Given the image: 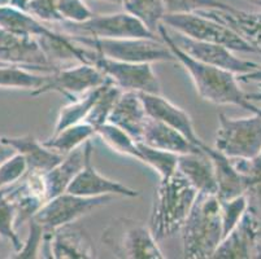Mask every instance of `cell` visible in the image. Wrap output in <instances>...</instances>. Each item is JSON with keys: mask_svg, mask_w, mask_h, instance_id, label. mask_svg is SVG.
Masks as SVG:
<instances>
[{"mask_svg": "<svg viewBox=\"0 0 261 259\" xmlns=\"http://www.w3.org/2000/svg\"><path fill=\"white\" fill-rule=\"evenodd\" d=\"M158 34L172 49L175 60L186 69L201 99L216 105H238L252 113L257 110V106L253 105L241 90L234 73L200 63L185 53L168 38L167 26L164 23L159 26Z\"/></svg>", "mask_w": 261, "mask_h": 259, "instance_id": "1", "label": "cell"}, {"mask_svg": "<svg viewBox=\"0 0 261 259\" xmlns=\"http://www.w3.org/2000/svg\"><path fill=\"white\" fill-rule=\"evenodd\" d=\"M196 196L198 191L178 170L160 179L149 218V229L156 240L181 231Z\"/></svg>", "mask_w": 261, "mask_h": 259, "instance_id": "2", "label": "cell"}, {"mask_svg": "<svg viewBox=\"0 0 261 259\" xmlns=\"http://www.w3.org/2000/svg\"><path fill=\"white\" fill-rule=\"evenodd\" d=\"M181 231L185 258H212L222 240L221 201L218 197L198 193Z\"/></svg>", "mask_w": 261, "mask_h": 259, "instance_id": "3", "label": "cell"}, {"mask_svg": "<svg viewBox=\"0 0 261 259\" xmlns=\"http://www.w3.org/2000/svg\"><path fill=\"white\" fill-rule=\"evenodd\" d=\"M70 39L100 56L117 61L135 64H153L163 61H177L167 43L159 38H122V39H99V38L69 35Z\"/></svg>", "mask_w": 261, "mask_h": 259, "instance_id": "4", "label": "cell"}, {"mask_svg": "<svg viewBox=\"0 0 261 259\" xmlns=\"http://www.w3.org/2000/svg\"><path fill=\"white\" fill-rule=\"evenodd\" d=\"M215 148L229 158L251 160L261 153V116L230 118L218 114Z\"/></svg>", "mask_w": 261, "mask_h": 259, "instance_id": "5", "label": "cell"}, {"mask_svg": "<svg viewBox=\"0 0 261 259\" xmlns=\"http://www.w3.org/2000/svg\"><path fill=\"white\" fill-rule=\"evenodd\" d=\"M163 23L172 27L174 32L181 33L192 39L221 44L231 51L258 53L256 48H253L236 30L199 12L177 14L167 13L163 17Z\"/></svg>", "mask_w": 261, "mask_h": 259, "instance_id": "6", "label": "cell"}, {"mask_svg": "<svg viewBox=\"0 0 261 259\" xmlns=\"http://www.w3.org/2000/svg\"><path fill=\"white\" fill-rule=\"evenodd\" d=\"M107 245L121 258L164 259L165 255L158 245V240L149 227L129 219H121L111 225L104 235Z\"/></svg>", "mask_w": 261, "mask_h": 259, "instance_id": "7", "label": "cell"}, {"mask_svg": "<svg viewBox=\"0 0 261 259\" xmlns=\"http://www.w3.org/2000/svg\"><path fill=\"white\" fill-rule=\"evenodd\" d=\"M115 196L84 197L78 194L64 192L56 197L47 199L43 206L37 211L33 219L44 228V231L51 232L61 225L77 222L95 209L108 205Z\"/></svg>", "mask_w": 261, "mask_h": 259, "instance_id": "8", "label": "cell"}, {"mask_svg": "<svg viewBox=\"0 0 261 259\" xmlns=\"http://www.w3.org/2000/svg\"><path fill=\"white\" fill-rule=\"evenodd\" d=\"M68 35L99 38V39H122V38H156L138 18L127 12L111 14H94L80 23L61 22Z\"/></svg>", "mask_w": 261, "mask_h": 259, "instance_id": "9", "label": "cell"}, {"mask_svg": "<svg viewBox=\"0 0 261 259\" xmlns=\"http://www.w3.org/2000/svg\"><path fill=\"white\" fill-rule=\"evenodd\" d=\"M92 51V49H91ZM94 52V51H92ZM91 64L112 80L121 91H132L137 94H161V85L152 64H135L112 60L92 53Z\"/></svg>", "mask_w": 261, "mask_h": 259, "instance_id": "10", "label": "cell"}, {"mask_svg": "<svg viewBox=\"0 0 261 259\" xmlns=\"http://www.w3.org/2000/svg\"><path fill=\"white\" fill-rule=\"evenodd\" d=\"M108 78L92 64H80L70 68H58L56 70L47 73L43 85L37 91L32 92L33 96L47 94V92H59L64 96L74 100L104 84Z\"/></svg>", "mask_w": 261, "mask_h": 259, "instance_id": "11", "label": "cell"}, {"mask_svg": "<svg viewBox=\"0 0 261 259\" xmlns=\"http://www.w3.org/2000/svg\"><path fill=\"white\" fill-rule=\"evenodd\" d=\"M167 34L168 38L174 43L175 46L181 51H184L185 53L189 54L190 57L200 61V63L229 70L236 75L246 74V73H250V71L255 70L260 66L256 63L241 60L231 53V49L226 48L221 44L192 39V38L186 37V35L178 32L169 33L168 28Z\"/></svg>", "mask_w": 261, "mask_h": 259, "instance_id": "12", "label": "cell"}, {"mask_svg": "<svg viewBox=\"0 0 261 259\" xmlns=\"http://www.w3.org/2000/svg\"><path fill=\"white\" fill-rule=\"evenodd\" d=\"M261 256V225L255 210L247 208L237 227L221 240L212 258Z\"/></svg>", "mask_w": 261, "mask_h": 259, "instance_id": "13", "label": "cell"}, {"mask_svg": "<svg viewBox=\"0 0 261 259\" xmlns=\"http://www.w3.org/2000/svg\"><path fill=\"white\" fill-rule=\"evenodd\" d=\"M0 63L20 65L40 73H51L52 65L37 38L12 34L0 28Z\"/></svg>", "mask_w": 261, "mask_h": 259, "instance_id": "14", "label": "cell"}, {"mask_svg": "<svg viewBox=\"0 0 261 259\" xmlns=\"http://www.w3.org/2000/svg\"><path fill=\"white\" fill-rule=\"evenodd\" d=\"M43 242L48 248L49 258L89 259L95 256L91 239L75 222L61 225L51 232L44 231Z\"/></svg>", "mask_w": 261, "mask_h": 259, "instance_id": "15", "label": "cell"}, {"mask_svg": "<svg viewBox=\"0 0 261 259\" xmlns=\"http://www.w3.org/2000/svg\"><path fill=\"white\" fill-rule=\"evenodd\" d=\"M92 153L87 156L85 166L72 180L66 192L84 197H98V196H125V197H138L139 192L129 188L127 185L121 184L101 175L95 166L92 165Z\"/></svg>", "mask_w": 261, "mask_h": 259, "instance_id": "16", "label": "cell"}, {"mask_svg": "<svg viewBox=\"0 0 261 259\" xmlns=\"http://www.w3.org/2000/svg\"><path fill=\"white\" fill-rule=\"evenodd\" d=\"M139 96H141L148 117L173 127L195 146L200 147L203 144V140L196 134L194 123L187 111L174 105L172 101L165 99L161 94H139Z\"/></svg>", "mask_w": 261, "mask_h": 259, "instance_id": "17", "label": "cell"}, {"mask_svg": "<svg viewBox=\"0 0 261 259\" xmlns=\"http://www.w3.org/2000/svg\"><path fill=\"white\" fill-rule=\"evenodd\" d=\"M148 118L139 94L121 91L109 113L108 122L120 127L137 141H141Z\"/></svg>", "mask_w": 261, "mask_h": 259, "instance_id": "18", "label": "cell"}, {"mask_svg": "<svg viewBox=\"0 0 261 259\" xmlns=\"http://www.w3.org/2000/svg\"><path fill=\"white\" fill-rule=\"evenodd\" d=\"M91 152H94L91 140H87L84 146L65 154L58 165L43 175L47 199L66 192L72 180L85 166L87 156Z\"/></svg>", "mask_w": 261, "mask_h": 259, "instance_id": "19", "label": "cell"}, {"mask_svg": "<svg viewBox=\"0 0 261 259\" xmlns=\"http://www.w3.org/2000/svg\"><path fill=\"white\" fill-rule=\"evenodd\" d=\"M203 144L195 151L179 154L177 170L191 183L198 193L217 196V183H216L213 163L210 156L203 149Z\"/></svg>", "mask_w": 261, "mask_h": 259, "instance_id": "20", "label": "cell"}, {"mask_svg": "<svg viewBox=\"0 0 261 259\" xmlns=\"http://www.w3.org/2000/svg\"><path fill=\"white\" fill-rule=\"evenodd\" d=\"M2 141L15 149L25 158L28 163V171L46 174L51 168L58 165L64 158L63 154L47 148L43 141L35 139L32 135L23 136H4Z\"/></svg>", "mask_w": 261, "mask_h": 259, "instance_id": "21", "label": "cell"}, {"mask_svg": "<svg viewBox=\"0 0 261 259\" xmlns=\"http://www.w3.org/2000/svg\"><path fill=\"white\" fill-rule=\"evenodd\" d=\"M203 149L210 156L215 170L217 183V197L220 201L236 198L241 194H246L247 187L243 177L236 168L231 158L218 152L216 148L203 144Z\"/></svg>", "mask_w": 261, "mask_h": 259, "instance_id": "22", "label": "cell"}, {"mask_svg": "<svg viewBox=\"0 0 261 259\" xmlns=\"http://www.w3.org/2000/svg\"><path fill=\"white\" fill-rule=\"evenodd\" d=\"M141 141L149 147L172 152L178 156L195 151L201 147L192 144L179 131L151 117L147 121Z\"/></svg>", "mask_w": 261, "mask_h": 259, "instance_id": "23", "label": "cell"}, {"mask_svg": "<svg viewBox=\"0 0 261 259\" xmlns=\"http://www.w3.org/2000/svg\"><path fill=\"white\" fill-rule=\"evenodd\" d=\"M0 28L12 34L33 38L46 37L54 33L52 28L47 27L29 12L20 11L11 6L0 7Z\"/></svg>", "mask_w": 261, "mask_h": 259, "instance_id": "24", "label": "cell"}, {"mask_svg": "<svg viewBox=\"0 0 261 259\" xmlns=\"http://www.w3.org/2000/svg\"><path fill=\"white\" fill-rule=\"evenodd\" d=\"M94 135H96V131L91 125L81 122L65 127L58 134H52L48 139L44 140L43 144L47 148L65 156L78 147L84 146Z\"/></svg>", "mask_w": 261, "mask_h": 259, "instance_id": "25", "label": "cell"}, {"mask_svg": "<svg viewBox=\"0 0 261 259\" xmlns=\"http://www.w3.org/2000/svg\"><path fill=\"white\" fill-rule=\"evenodd\" d=\"M108 80H107V82H108ZM106 83L99 85V87H96V89L90 90L89 92L84 94L82 96L72 100V103L70 104L63 106V108L60 109V111H59L58 120H56V123H55V128L52 134H58V132H60L61 130H64L65 127H69V126L75 125V123L84 122L85 118H86L87 114H89L90 109L92 108L95 101H96L98 97L100 96Z\"/></svg>", "mask_w": 261, "mask_h": 259, "instance_id": "26", "label": "cell"}, {"mask_svg": "<svg viewBox=\"0 0 261 259\" xmlns=\"http://www.w3.org/2000/svg\"><path fill=\"white\" fill-rule=\"evenodd\" d=\"M47 73H37L20 65L4 64L0 66V87L2 89H22L37 91L43 85Z\"/></svg>", "mask_w": 261, "mask_h": 259, "instance_id": "27", "label": "cell"}, {"mask_svg": "<svg viewBox=\"0 0 261 259\" xmlns=\"http://www.w3.org/2000/svg\"><path fill=\"white\" fill-rule=\"evenodd\" d=\"M125 12L138 18L149 32L156 34L163 23L165 8L161 0H122Z\"/></svg>", "mask_w": 261, "mask_h": 259, "instance_id": "28", "label": "cell"}, {"mask_svg": "<svg viewBox=\"0 0 261 259\" xmlns=\"http://www.w3.org/2000/svg\"><path fill=\"white\" fill-rule=\"evenodd\" d=\"M138 161L155 170L160 179L170 177L177 170L178 154L153 148L142 141H138Z\"/></svg>", "mask_w": 261, "mask_h": 259, "instance_id": "29", "label": "cell"}, {"mask_svg": "<svg viewBox=\"0 0 261 259\" xmlns=\"http://www.w3.org/2000/svg\"><path fill=\"white\" fill-rule=\"evenodd\" d=\"M96 135L100 136V139L116 153L138 160V141L117 126L109 122L104 123L96 128Z\"/></svg>", "mask_w": 261, "mask_h": 259, "instance_id": "30", "label": "cell"}, {"mask_svg": "<svg viewBox=\"0 0 261 259\" xmlns=\"http://www.w3.org/2000/svg\"><path fill=\"white\" fill-rule=\"evenodd\" d=\"M120 94L121 90L118 89L117 85L112 80H108L106 85H104L100 96L98 97V100L95 101L92 108L90 109L89 114H87V117L85 118L84 122L91 125L95 128V131L101 125L108 122L109 113L112 110L113 105H115L116 100L120 96Z\"/></svg>", "mask_w": 261, "mask_h": 259, "instance_id": "31", "label": "cell"}, {"mask_svg": "<svg viewBox=\"0 0 261 259\" xmlns=\"http://www.w3.org/2000/svg\"><path fill=\"white\" fill-rule=\"evenodd\" d=\"M7 193L0 198V237L11 242L13 249L18 251L22 248L23 242L21 241L20 236L15 229L17 210H16L13 203L7 197Z\"/></svg>", "mask_w": 261, "mask_h": 259, "instance_id": "32", "label": "cell"}, {"mask_svg": "<svg viewBox=\"0 0 261 259\" xmlns=\"http://www.w3.org/2000/svg\"><path fill=\"white\" fill-rule=\"evenodd\" d=\"M165 8V14L194 13L203 9H224L231 11L224 0H161Z\"/></svg>", "mask_w": 261, "mask_h": 259, "instance_id": "33", "label": "cell"}, {"mask_svg": "<svg viewBox=\"0 0 261 259\" xmlns=\"http://www.w3.org/2000/svg\"><path fill=\"white\" fill-rule=\"evenodd\" d=\"M231 161L246 182L247 192L256 194L261 205V153L251 160L231 158Z\"/></svg>", "mask_w": 261, "mask_h": 259, "instance_id": "34", "label": "cell"}, {"mask_svg": "<svg viewBox=\"0 0 261 259\" xmlns=\"http://www.w3.org/2000/svg\"><path fill=\"white\" fill-rule=\"evenodd\" d=\"M248 208L246 194L236 198L221 201V222H222V239L230 234L237 227L239 220Z\"/></svg>", "mask_w": 261, "mask_h": 259, "instance_id": "35", "label": "cell"}, {"mask_svg": "<svg viewBox=\"0 0 261 259\" xmlns=\"http://www.w3.org/2000/svg\"><path fill=\"white\" fill-rule=\"evenodd\" d=\"M28 172V163L20 153L15 152L0 165V188L20 182Z\"/></svg>", "mask_w": 261, "mask_h": 259, "instance_id": "36", "label": "cell"}, {"mask_svg": "<svg viewBox=\"0 0 261 259\" xmlns=\"http://www.w3.org/2000/svg\"><path fill=\"white\" fill-rule=\"evenodd\" d=\"M56 8L63 17L64 22L80 23L94 16L85 0H58Z\"/></svg>", "mask_w": 261, "mask_h": 259, "instance_id": "37", "label": "cell"}, {"mask_svg": "<svg viewBox=\"0 0 261 259\" xmlns=\"http://www.w3.org/2000/svg\"><path fill=\"white\" fill-rule=\"evenodd\" d=\"M28 12L42 22H64L54 0H30Z\"/></svg>", "mask_w": 261, "mask_h": 259, "instance_id": "38", "label": "cell"}, {"mask_svg": "<svg viewBox=\"0 0 261 259\" xmlns=\"http://www.w3.org/2000/svg\"><path fill=\"white\" fill-rule=\"evenodd\" d=\"M30 234L28 240L22 244V248L17 251L15 258H37L38 249L44 239V228L35 222L34 219H29Z\"/></svg>", "mask_w": 261, "mask_h": 259, "instance_id": "39", "label": "cell"}, {"mask_svg": "<svg viewBox=\"0 0 261 259\" xmlns=\"http://www.w3.org/2000/svg\"><path fill=\"white\" fill-rule=\"evenodd\" d=\"M13 153H15V149L11 148L9 146H7L6 142H3L2 141V139H0V165H2V163H3L8 157H11Z\"/></svg>", "mask_w": 261, "mask_h": 259, "instance_id": "40", "label": "cell"}, {"mask_svg": "<svg viewBox=\"0 0 261 259\" xmlns=\"http://www.w3.org/2000/svg\"><path fill=\"white\" fill-rule=\"evenodd\" d=\"M30 0H9V6L13 8H17L20 11L28 12V7H29Z\"/></svg>", "mask_w": 261, "mask_h": 259, "instance_id": "41", "label": "cell"}, {"mask_svg": "<svg viewBox=\"0 0 261 259\" xmlns=\"http://www.w3.org/2000/svg\"><path fill=\"white\" fill-rule=\"evenodd\" d=\"M258 85H260V87H261V83H258ZM247 99L250 100L251 103H252V101H261V94L247 95Z\"/></svg>", "mask_w": 261, "mask_h": 259, "instance_id": "42", "label": "cell"}, {"mask_svg": "<svg viewBox=\"0 0 261 259\" xmlns=\"http://www.w3.org/2000/svg\"><path fill=\"white\" fill-rule=\"evenodd\" d=\"M2 6H9V0H0V7Z\"/></svg>", "mask_w": 261, "mask_h": 259, "instance_id": "43", "label": "cell"}, {"mask_svg": "<svg viewBox=\"0 0 261 259\" xmlns=\"http://www.w3.org/2000/svg\"><path fill=\"white\" fill-rule=\"evenodd\" d=\"M103 2H111V3H121L122 0H103Z\"/></svg>", "mask_w": 261, "mask_h": 259, "instance_id": "44", "label": "cell"}, {"mask_svg": "<svg viewBox=\"0 0 261 259\" xmlns=\"http://www.w3.org/2000/svg\"><path fill=\"white\" fill-rule=\"evenodd\" d=\"M253 3H256V4H258V6H261V0H252Z\"/></svg>", "mask_w": 261, "mask_h": 259, "instance_id": "45", "label": "cell"}, {"mask_svg": "<svg viewBox=\"0 0 261 259\" xmlns=\"http://www.w3.org/2000/svg\"><path fill=\"white\" fill-rule=\"evenodd\" d=\"M255 113L260 114V116H261V109H260V108H257V110H256V111H255Z\"/></svg>", "mask_w": 261, "mask_h": 259, "instance_id": "46", "label": "cell"}, {"mask_svg": "<svg viewBox=\"0 0 261 259\" xmlns=\"http://www.w3.org/2000/svg\"><path fill=\"white\" fill-rule=\"evenodd\" d=\"M2 65H4V63H0V66H2Z\"/></svg>", "mask_w": 261, "mask_h": 259, "instance_id": "47", "label": "cell"}]
</instances>
